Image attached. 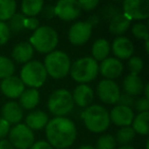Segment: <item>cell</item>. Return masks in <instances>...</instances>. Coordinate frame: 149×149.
Instances as JSON below:
<instances>
[{
	"mask_svg": "<svg viewBox=\"0 0 149 149\" xmlns=\"http://www.w3.org/2000/svg\"><path fill=\"white\" fill-rule=\"evenodd\" d=\"M123 89H124V93L135 97L143 93L144 84L139 76L129 74L123 81Z\"/></svg>",
	"mask_w": 149,
	"mask_h": 149,
	"instance_id": "obj_20",
	"label": "cell"
},
{
	"mask_svg": "<svg viewBox=\"0 0 149 149\" xmlns=\"http://www.w3.org/2000/svg\"><path fill=\"white\" fill-rule=\"evenodd\" d=\"M29 149H53L52 146L45 140H39L35 141L33 145Z\"/></svg>",
	"mask_w": 149,
	"mask_h": 149,
	"instance_id": "obj_42",
	"label": "cell"
},
{
	"mask_svg": "<svg viewBox=\"0 0 149 149\" xmlns=\"http://www.w3.org/2000/svg\"><path fill=\"white\" fill-rule=\"evenodd\" d=\"M149 111L147 112H139L137 116H134L132 122V129L134 130L135 134H139L141 136H147L149 134Z\"/></svg>",
	"mask_w": 149,
	"mask_h": 149,
	"instance_id": "obj_25",
	"label": "cell"
},
{
	"mask_svg": "<svg viewBox=\"0 0 149 149\" xmlns=\"http://www.w3.org/2000/svg\"><path fill=\"white\" fill-rule=\"evenodd\" d=\"M47 77L44 64L39 60H31L23 65L19 79L25 86L33 89H38L45 84Z\"/></svg>",
	"mask_w": 149,
	"mask_h": 149,
	"instance_id": "obj_6",
	"label": "cell"
},
{
	"mask_svg": "<svg viewBox=\"0 0 149 149\" xmlns=\"http://www.w3.org/2000/svg\"><path fill=\"white\" fill-rule=\"evenodd\" d=\"M132 34L138 40H148V27L143 23H137L133 26Z\"/></svg>",
	"mask_w": 149,
	"mask_h": 149,
	"instance_id": "obj_33",
	"label": "cell"
},
{
	"mask_svg": "<svg viewBox=\"0 0 149 149\" xmlns=\"http://www.w3.org/2000/svg\"><path fill=\"white\" fill-rule=\"evenodd\" d=\"M48 122H49V118L45 111L34 110L27 116L25 125L34 132V131H40L45 129Z\"/></svg>",
	"mask_w": 149,
	"mask_h": 149,
	"instance_id": "obj_21",
	"label": "cell"
},
{
	"mask_svg": "<svg viewBox=\"0 0 149 149\" xmlns=\"http://www.w3.org/2000/svg\"><path fill=\"white\" fill-rule=\"evenodd\" d=\"M128 68L130 70L131 74L139 76V74L144 68V61L139 56H132L128 61Z\"/></svg>",
	"mask_w": 149,
	"mask_h": 149,
	"instance_id": "obj_32",
	"label": "cell"
},
{
	"mask_svg": "<svg viewBox=\"0 0 149 149\" xmlns=\"http://www.w3.org/2000/svg\"><path fill=\"white\" fill-rule=\"evenodd\" d=\"M55 15L64 22L74 21L81 15V7L76 0H59L54 5Z\"/></svg>",
	"mask_w": 149,
	"mask_h": 149,
	"instance_id": "obj_12",
	"label": "cell"
},
{
	"mask_svg": "<svg viewBox=\"0 0 149 149\" xmlns=\"http://www.w3.org/2000/svg\"><path fill=\"white\" fill-rule=\"evenodd\" d=\"M99 74V64L90 56L77 59L70 65V74L74 82L88 84L95 80Z\"/></svg>",
	"mask_w": 149,
	"mask_h": 149,
	"instance_id": "obj_4",
	"label": "cell"
},
{
	"mask_svg": "<svg viewBox=\"0 0 149 149\" xmlns=\"http://www.w3.org/2000/svg\"><path fill=\"white\" fill-rule=\"evenodd\" d=\"M116 139L112 135L104 134L98 138L96 142V149H114L116 148Z\"/></svg>",
	"mask_w": 149,
	"mask_h": 149,
	"instance_id": "obj_31",
	"label": "cell"
},
{
	"mask_svg": "<svg viewBox=\"0 0 149 149\" xmlns=\"http://www.w3.org/2000/svg\"><path fill=\"white\" fill-rule=\"evenodd\" d=\"M0 149H15L13 146L10 144L8 140L6 139H2V140H0Z\"/></svg>",
	"mask_w": 149,
	"mask_h": 149,
	"instance_id": "obj_43",
	"label": "cell"
},
{
	"mask_svg": "<svg viewBox=\"0 0 149 149\" xmlns=\"http://www.w3.org/2000/svg\"><path fill=\"white\" fill-rule=\"evenodd\" d=\"M9 131H10V125L2 118H0V140L4 139L8 135Z\"/></svg>",
	"mask_w": 149,
	"mask_h": 149,
	"instance_id": "obj_41",
	"label": "cell"
},
{
	"mask_svg": "<svg viewBox=\"0 0 149 149\" xmlns=\"http://www.w3.org/2000/svg\"><path fill=\"white\" fill-rule=\"evenodd\" d=\"M19 105L23 109L31 110L34 109L39 104L40 101V93L37 89L29 88L25 89V91L19 96Z\"/></svg>",
	"mask_w": 149,
	"mask_h": 149,
	"instance_id": "obj_22",
	"label": "cell"
},
{
	"mask_svg": "<svg viewBox=\"0 0 149 149\" xmlns=\"http://www.w3.org/2000/svg\"><path fill=\"white\" fill-rule=\"evenodd\" d=\"M134 110L133 108L127 107V106L116 104L113 108L109 111V120L110 123L118 127H130L134 120Z\"/></svg>",
	"mask_w": 149,
	"mask_h": 149,
	"instance_id": "obj_13",
	"label": "cell"
},
{
	"mask_svg": "<svg viewBox=\"0 0 149 149\" xmlns=\"http://www.w3.org/2000/svg\"><path fill=\"white\" fill-rule=\"evenodd\" d=\"M11 33L8 29V26L4 22H0V46L5 45L10 39Z\"/></svg>",
	"mask_w": 149,
	"mask_h": 149,
	"instance_id": "obj_34",
	"label": "cell"
},
{
	"mask_svg": "<svg viewBox=\"0 0 149 149\" xmlns=\"http://www.w3.org/2000/svg\"><path fill=\"white\" fill-rule=\"evenodd\" d=\"M40 15H42V17L45 19H53L55 15V8H54V5L52 4H44V6L42 7L41 13Z\"/></svg>",
	"mask_w": 149,
	"mask_h": 149,
	"instance_id": "obj_37",
	"label": "cell"
},
{
	"mask_svg": "<svg viewBox=\"0 0 149 149\" xmlns=\"http://www.w3.org/2000/svg\"><path fill=\"white\" fill-rule=\"evenodd\" d=\"M1 118L6 120L9 125H17L21 123L24 116V109L21 107L19 102L8 101L4 103L1 108Z\"/></svg>",
	"mask_w": 149,
	"mask_h": 149,
	"instance_id": "obj_18",
	"label": "cell"
},
{
	"mask_svg": "<svg viewBox=\"0 0 149 149\" xmlns=\"http://www.w3.org/2000/svg\"><path fill=\"white\" fill-rule=\"evenodd\" d=\"M17 6L15 0H0V22L9 21L17 13Z\"/></svg>",
	"mask_w": 149,
	"mask_h": 149,
	"instance_id": "obj_27",
	"label": "cell"
},
{
	"mask_svg": "<svg viewBox=\"0 0 149 149\" xmlns=\"http://www.w3.org/2000/svg\"><path fill=\"white\" fill-rule=\"evenodd\" d=\"M124 70V65L122 61L116 59V57H107L101 61L99 65V72L105 80H111L113 81L114 79L120 77Z\"/></svg>",
	"mask_w": 149,
	"mask_h": 149,
	"instance_id": "obj_16",
	"label": "cell"
},
{
	"mask_svg": "<svg viewBox=\"0 0 149 149\" xmlns=\"http://www.w3.org/2000/svg\"><path fill=\"white\" fill-rule=\"evenodd\" d=\"M43 64L47 76H50L52 79L59 80L70 74L72 62L68 53L61 50H54L46 55Z\"/></svg>",
	"mask_w": 149,
	"mask_h": 149,
	"instance_id": "obj_5",
	"label": "cell"
},
{
	"mask_svg": "<svg viewBox=\"0 0 149 149\" xmlns=\"http://www.w3.org/2000/svg\"><path fill=\"white\" fill-rule=\"evenodd\" d=\"M110 50L114 54L116 59H130L133 56V54H134V44L128 37L120 36V37H116L112 41Z\"/></svg>",
	"mask_w": 149,
	"mask_h": 149,
	"instance_id": "obj_14",
	"label": "cell"
},
{
	"mask_svg": "<svg viewBox=\"0 0 149 149\" xmlns=\"http://www.w3.org/2000/svg\"><path fill=\"white\" fill-rule=\"evenodd\" d=\"M135 136H136V134H135L132 127H123L116 132L114 139H116V143L120 144L122 146H125V145H128L129 143L132 142L135 139Z\"/></svg>",
	"mask_w": 149,
	"mask_h": 149,
	"instance_id": "obj_29",
	"label": "cell"
},
{
	"mask_svg": "<svg viewBox=\"0 0 149 149\" xmlns=\"http://www.w3.org/2000/svg\"><path fill=\"white\" fill-rule=\"evenodd\" d=\"M122 13L130 21H145L149 17V1L126 0L123 3Z\"/></svg>",
	"mask_w": 149,
	"mask_h": 149,
	"instance_id": "obj_9",
	"label": "cell"
},
{
	"mask_svg": "<svg viewBox=\"0 0 149 149\" xmlns=\"http://www.w3.org/2000/svg\"><path fill=\"white\" fill-rule=\"evenodd\" d=\"M134 102H135V98L132 97V96L128 95L126 93H120V99H118V104H120V105L127 106V107L132 108V106H134Z\"/></svg>",
	"mask_w": 149,
	"mask_h": 149,
	"instance_id": "obj_38",
	"label": "cell"
},
{
	"mask_svg": "<svg viewBox=\"0 0 149 149\" xmlns=\"http://www.w3.org/2000/svg\"><path fill=\"white\" fill-rule=\"evenodd\" d=\"M118 149H135V148L133 146H131V145H125V146L118 147Z\"/></svg>",
	"mask_w": 149,
	"mask_h": 149,
	"instance_id": "obj_47",
	"label": "cell"
},
{
	"mask_svg": "<svg viewBox=\"0 0 149 149\" xmlns=\"http://www.w3.org/2000/svg\"><path fill=\"white\" fill-rule=\"evenodd\" d=\"M72 100L79 107L86 108L92 104L94 100V90L88 84H79L72 93Z\"/></svg>",
	"mask_w": 149,
	"mask_h": 149,
	"instance_id": "obj_17",
	"label": "cell"
},
{
	"mask_svg": "<svg viewBox=\"0 0 149 149\" xmlns=\"http://www.w3.org/2000/svg\"><path fill=\"white\" fill-rule=\"evenodd\" d=\"M143 92H144V97L147 98V99H149V85L148 84H146V85H144V89H143Z\"/></svg>",
	"mask_w": 149,
	"mask_h": 149,
	"instance_id": "obj_45",
	"label": "cell"
},
{
	"mask_svg": "<svg viewBox=\"0 0 149 149\" xmlns=\"http://www.w3.org/2000/svg\"><path fill=\"white\" fill-rule=\"evenodd\" d=\"M43 6L44 1L42 0H24L21 4L22 15L28 17H36V15H40Z\"/></svg>",
	"mask_w": 149,
	"mask_h": 149,
	"instance_id": "obj_26",
	"label": "cell"
},
{
	"mask_svg": "<svg viewBox=\"0 0 149 149\" xmlns=\"http://www.w3.org/2000/svg\"><path fill=\"white\" fill-rule=\"evenodd\" d=\"M34 51L35 50H34V48L32 47V45L29 42H19L13 47L11 56L17 62L25 64L32 60V58L34 56Z\"/></svg>",
	"mask_w": 149,
	"mask_h": 149,
	"instance_id": "obj_19",
	"label": "cell"
},
{
	"mask_svg": "<svg viewBox=\"0 0 149 149\" xmlns=\"http://www.w3.org/2000/svg\"><path fill=\"white\" fill-rule=\"evenodd\" d=\"M15 72V65L9 57L0 55V80H4L13 76Z\"/></svg>",
	"mask_w": 149,
	"mask_h": 149,
	"instance_id": "obj_28",
	"label": "cell"
},
{
	"mask_svg": "<svg viewBox=\"0 0 149 149\" xmlns=\"http://www.w3.org/2000/svg\"><path fill=\"white\" fill-rule=\"evenodd\" d=\"M74 107L72 96L68 90L57 89L50 94L47 108L54 118H62L68 114Z\"/></svg>",
	"mask_w": 149,
	"mask_h": 149,
	"instance_id": "obj_7",
	"label": "cell"
},
{
	"mask_svg": "<svg viewBox=\"0 0 149 149\" xmlns=\"http://www.w3.org/2000/svg\"><path fill=\"white\" fill-rule=\"evenodd\" d=\"M78 149H96V148L92 146V145H82V146L79 147Z\"/></svg>",
	"mask_w": 149,
	"mask_h": 149,
	"instance_id": "obj_46",
	"label": "cell"
},
{
	"mask_svg": "<svg viewBox=\"0 0 149 149\" xmlns=\"http://www.w3.org/2000/svg\"><path fill=\"white\" fill-rule=\"evenodd\" d=\"M134 106L138 112H147L149 111V100L145 97H141L135 100Z\"/></svg>",
	"mask_w": 149,
	"mask_h": 149,
	"instance_id": "obj_35",
	"label": "cell"
},
{
	"mask_svg": "<svg viewBox=\"0 0 149 149\" xmlns=\"http://www.w3.org/2000/svg\"><path fill=\"white\" fill-rule=\"evenodd\" d=\"M93 28L86 21L76 22L68 30V41L74 46H82L90 40Z\"/></svg>",
	"mask_w": 149,
	"mask_h": 149,
	"instance_id": "obj_10",
	"label": "cell"
},
{
	"mask_svg": "<svg viewBox=\"0 0 149 149\" xmlns=\"http://www.w3.org/2000/svg\"><path fill=\"white\" fill-rule=\"evenodd\" d=\"M58 34L49 26H40L30 37L29 43L34 50L40 53L48 54L54 51L58 45Z\"/></svg>",
	"mask_w": 149,
	"mask_h": 149,
	"instance_id": "obj_3",
	"label": "cell"
},
{
	"mask_svg": "<svg viewBox=\"0 0 149 149\" xmlns=\"http://www.w3.org/2000/svg\"><path fill=\"white\" fill-rule=\"evenodd\" d=\"M131 25V21L128 19L122 13L116 15L109 21L108 29L112 35H116L118 37L123 36L129 30Z\"/></svg>",
	"mask_w": 149,
	"mask_h": 149,
	"instance_id": "obj_23",
	"label": "cell"
},
{
	"mask_svg": "<svg viewBox=\"0 0 149 149\" xmlns=\"http://www.w3.org/2000/svg\"><path fill=\"white\" fill-rule=\"evenodd\" d=\"M25 89L26 86L24 85L22 80L15 76H11L4 80H1V83H0V90L2 94L10 99L19 98Z\"/></svg>",
	"mask_w": 149,
	"mask_h": 149,
	"instance_id": "obj_15",
	"label": "cell"
},
{
	"mask_svg": "<svg viewBox=\"0 0 149 149\" xmlns=\"http://www.w3.org/2000/svg\"><path fill=\"white\" fill-rule=\"evenodd\" d=\"M92 56L96 61H103L107 57H109L110 44L105 38H99L92 45Z\"/></svg>",
	"mask_w": 149,
	"mask_h": 149,
	"instance_id": "obj_24",
	"label": "cell"
},
{
	"mask_svg": "<svg viewBox=\"0 0 149 149\" xmlns=\"http://www.w3.org/2000/svg\"><path fill=\"white\" fill-rule=\"evenodd\" d=\"M10 144L15 149H29L35 143V134L25 124H17L8 133Z\"/></svg>",
	"mask_w": 149,
	"mask_h": 149,
	"instance_id": "obj_8",
	"label": "cell"
},
{
	"mask_svg": "<svg viewBox=\"0 0 149 149\" xmlns=\"http://www.w3.org/2000/svg\"><path fill=\"white\" fill-rule=\"evenodd\" d=\"M82 120L85 127L94 134L105 132L110 125L109 112L104 106L91 104L82 112Z\"/></svg>",
	"mask_w": 149,
	"mask_h": 149,
	"instance_id": "obj_2",
	"label": "cell"
},
{
	"mask_svg": "<svg viewBox=\"0 0 149 149\" xmlns=\"http://www.w3.org/2000/svg\"><path fill=\"white\" fill-rule=\"evenodd\" d=\"M120 13V11L118 10V6H113V5H107L105 8L103 9V15L106 19H109V21L113 17H116V15Z\"/></svg>",
	"mask_w": 149,
	"mask_h": 149,
	"instance_id": "obj_40",
	"label": "cell"
},
{
	"mask_svg": "<svg viewBox=\"0 0 149 149\" xmlns=\"http://www.w3.org/2000/svg\"><path fill=\"white\" fill-rule=\"evenodd\" d=\"M78 3H79L81 9L86 11L93 10L99 5L98 0H80V1H78Z\"/></svg>",
	"mask_w": 149,
	"mask_h": 149,
	"instance_id": "obj_36",
	"label": "cell"
},
{
	"mask_svg": "<svg viewBox=\"0 0 149 149\" xmlns=\"http://www.w3.org/2000/svg\"><path fill=\"white\" fill-rule=\"evenodd\" d=\"M86 22H87L88 24H90V25L92 26V28H93L94 26H96L98 24V22H99V19H98L97 15H91V17H90Z\"/></svg>",
	"mask_w": 149,
	"mask_h": 149,
	"instance_id": "obj_44",
	"label": "cell"
},
{
	"mask_svg": "<svg viewBox=\"0 0 149 149\" xmlns=\"http://www.w3.org/2000/svg\"><path fill=\"white\" fill-rule=\"evenodd\" d=\"M146 149H149V142L146 141Z\"/></svg>",
	"mask_w": 149,
	"mask_h": 149,
	"instance_id": "obj_48",
	"label": "cell"
},
{
	"mask_svg": "<svg viewBox=\"0 0 149 149\" xmlns=\"http://www.w3.org/2000/svg\"><path fill=\"white\" fill-rule=\"evenodd\" d=\"M25 19L26 17L24 15L15 13L7 24L10 33L13 32L15 34H19L22 31H24L25 30Z\"/></svg>",
	"mask_w": 149,
	"mask_h": 149,
	"instance_id": "obj_30",
	"label": "cell"
},
{
	"mask_svg": "<svg viewBox=\"0 0 149 149\" xmlns=\"http://www.w3.org/2000/svg\"><path fill=\"white\" fill-rule=\"evenodd\" d=\"M96 92L99 99L105 104H118L120 96V87L111 80H101L98 83Z\"/></svg>",
	"mask_w": 149,
	"mask_h": 149,
	"instance_id": "obj_11",
	"label": "cell"
},
{
	"mask_svg": "<svg viewBox=\"0 0 149 149\" xmlns=\"http://www.w3.org/2000/svg\"><path fill=\"white\" fill-rule=\"evenodd\" d=\"M47 142L56 149H68L77 139V127L66 116L53 118L45 127Z\"/></svg>",
	"mask_w": 149,
	"mask_h": 149,
	"instance_id": "obj_1",
	"label": "cell"
},
{
	"mask_svg": "<svg viewBox=\"0 0 149 149\" xmlns=\"http://www.w3.org/2000/svg\"><path fill=\"white\" fill-rule=\"evenodd\" d=\"M40 27V22L37 17H26L25 19V29L30 31H36Z\"/></svg>",
	"mask_w": 149,
	"mask_h": 149,
	"instance_id": "obj_39",
	"label": "cell"
}]
</instances>
